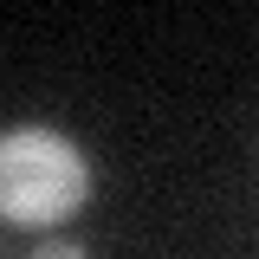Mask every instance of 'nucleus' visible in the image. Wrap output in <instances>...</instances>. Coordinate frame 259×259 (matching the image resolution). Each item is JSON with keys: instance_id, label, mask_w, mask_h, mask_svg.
Instances as JSON below:
<instances>
[{"instance_id": "2", "label": "nucleus", "mask_w": 259, "mask_h": 259, "mask_svg": "<svg viewBox=\"0 0 259 259\" xmlns=\"http://www.w3.org/2000/svg\"><path fill=\"white\" fill-rule=\"evenodd\" d=\"M39 259H84V253H78V246H46Z\"/></svg>"}, {"instance_id": "1", "label": "nucleus", "mask_w": 259, "mask_h": 259, "mask_svg": "<svg viewBox=\"0 0 259 259\" xmlns=\"http://www.w3.org/2000/svg\"><path fill=\"white\" fill-rule=\"evenodd\" d=\"M91 188L84 156L52 130H7L0 136V221L46 227L65 221Z\"/></svg>"}]
</instances>
